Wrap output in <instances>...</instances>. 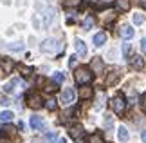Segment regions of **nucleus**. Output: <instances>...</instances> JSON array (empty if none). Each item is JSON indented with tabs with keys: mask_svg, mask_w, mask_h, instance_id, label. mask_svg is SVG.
Returning <instances> with one entry per match:
<instances>
[{
	"mask_svg": "<svg viewBox=\"0 0 146 143\" xmlns=\"http://www.w3.org/2000/svg\"><path fill=\"white\" fill-rule=\"evenodd\" d=\"M92 71L94 73H103V69H105V64H103V60L101 58H92Z\"/></svg>",
	"mask_w": 146,
	"mask_h": 143,
	"instance_id": "obj_10",
	"label": "nucleus"
},
{
	"mask_svg": "<svg viewBox=\"0 0 146 143\" xmlns=\"http://www.w3.org/2000/svg\"><path fill=\"white\" fill-rule=\"evenodd\" d=\"M13 116H15V114L11 112V111H2V112H0V122H4V123H9L11 120H13Z\"/></svg>",
	"mask_w": 146,
	"mask_h": 143,
	"instance_id": "obj_15",
	"label": "nucleus"
},
{
	"mask_svg": "<svg viewBox=\"0 0 146 143\" xmlns=\"http://www.w3.org/2000/svg\"><path fill=\"white\" fill-rule=\"evenodd\" d=\"M117 136H119V140L123 143H126L128 138H130V134H128V129L126 127H119V130H117Z\"/></svg>",
	"mask_w": 146,
	"mask_h": 143,
	"instance_id": "obj_14",
	"label": "nucleus"
},
{
	"mask_svg": "<svg viewBox=\"0 0 146 143\" xmlns=\"http://www.w3.org/2000/svg\"><path fill=\"white\" fill-rule=\"evenodd\" d=\"M130 51H132V45L128 44V42H125V44H123V56H125V58H128Z\"/></svg>",
	"mask_w": 146,
	"mask_h": 143,
	"instance_id": "obj_23",
	"label": "nucleus"
},
{
	"mask_svg": "<svg viewBox=\"0 0 146 143\" xmlns=\"http://www.w3.org/2000/svg\"><path fill=\"white\" fill-rule=\"evenodd\" d=\"M139 2H141V4H146V0H139Z\"/></svg>",
	"mask_w": 146,
	"mask_h": 143,
	"instance_id": "obj_41",
	"label": "nucleus"
},
{
	"mask_svg": "<svg viewBox=\"0 0 146 143\" xmlns=\"http://www.w3.org/2000/svg\"><path fill=\"white\" fill-rule=\"evenodd\" d=\"M80 4H81V0H63V5H67V7H76Z\"/></svg>",
	"mask_w": 146,
	"mask_h": 143,
	"instance_id": "obj_22",
	"label": "nucleus"
},
{
	"mask_svg": "<svg viewBox=\"0 0 146 143\" xmlns=\"http://www.w3.org/2000/svg\"><path fill=\"white\" fill-rule=\"evenodd\" d=\"M52 82L63 83V82H65V74H63V73H54V74H52Z\"/></svg>",
	"mask_w": 146,
	"mask_h": 143,
	"instance_id": "obj_19",
	"label": "nucleus"
},
{
	"mask_svg": "<svg viewBox=\"0 0 146 143\" xmlns=\"http://www.w3.org/2000/svg\"><path fill=\"white\" fill-rule=\"evenodd\" d=\"M115 80H117V73H112V74H110V76H108V80H106V83H108V85H110V83H114V82H115Z\"/></svg>",
	"mask_w": 146,
	"mask_h": 143,
	"instance_id": "obj_28",
	"label": "nucleus"
},
{
	"mask_svg": "<svg viewBox=\"0 0 146 143\" xmlns=\"http://www.w3.org/2000/svg\"><path fill=\"white\" fill-rule=\"evenodd\" d=\"M0 103H2V105H4V107H5V105H9V103H11V101H9V100H5V98H4V100H2V101H0Z\"/></svg>",
	"mask_w": 146,
	"mask_h": 143,
	"instance_id": "obj_36",
	"label": "nucleus"
},
{
	"mask_svg": "<svg viewBox=\"0 0 146 143\" xmlns=\"http://www.w3.org/2000/svg\"><path fill=\"white\" fill-rule=\"evenodd\" d=\"M76 143H85V141H83V140H76Z\"/></svg>",
	"mask_w": 146,
	"mask_h": 143,
	"instance_id": "obj_40",
	"label": "nucleus"
},
{
	"mask_svg": "<svg viewBox=\"0 0 146 143\" xmlns=\"http://www.w3.org/2000/svg\"><path fill=\"white\" fill-rule=\"evenodd\" d=\"M58 143H67V140H65V138H61V140H58Z\"/></svg>",
	"mask_w": 146,
	"mask_h": 143,
	"instance_id": "obj_38",
	"label": "nucleus"
},
{
	"mask_svg": "<svg viewBox=\"0 0 146 143\" xmlns=\"http://www.w3.org/2000/svg\"><path fill=\"white\" fill-rule=\"evenodd\" d=\"M144 18H146V16H144L143 13H135V15H133V24H137V26H141V24H143V22H144Z\"/></svg>",
	"mask_w": 146,
	"mask_h": 143,
	"instance_id": "obj_20",
	"label": "nucleus"
},
{
	"mask_svg": "<svg viewBox=\"0 0 146 143\" xmlns=\"http://www.w3.org/2000/svg\"><path fill=\"white\" fill-rule=\"evenodd\" d=\"M74 47H76V51H78V54H80V56H85L87 54V45H85L83 40L78 38L76 42H74Z\"/></svg>",
	"mask_w": 146,
	"mask_h": 143,
	"instance_id": "obj_11",
	"label": "nucleus"
},
{
	"mask_svg": "<svg viewBox=\"0 0 146 143\" xmlns=\"http://www.w3.org/2000/svg\"><path fill=\"white\" fill-rule=\"evenodd\" d=\"M27 105H29L31 109H42V105H43L42 96L38 93H29L27 94Z\"/></svg>",
	"mask_w": 146,
	"mask_h": 143,
	"instance_id": "obj_4",
	"label": "nucleus"
},
{
	"mask_svg": "<svg viewBox=\"0 0 146 143\" xmlns=\"http://www.w3.org/2000/svg\"><path fill=\"white\" fill-rule=\"evenodd\" d=\"M130 65H132V69H135V71H143V69H144V60H143V56L133 54L132 58H130Z\"/></svg>",
	"mask_w": 146,
	"mask_h": 143,
	"instance_id": "obj_6",
	"label": "nucleus"
},
{
	"mask_svg": "<svg viewBox=\"0 0 146 143\" xmlns=\"http://www.w3.org/2000/svg\"><path fill=\"white\" fill-rule=\"evenodd\" d=\"M74 78L78 85H88L92 82V71L88 67H78L74 73Z\"/></svg>",
	"mask_w": 146,
	"mask_h": 143,
	"instance_id": "obj_1",
	"label": "nucleus"
},
{
	"mask_svg": "<svg viewBox=\"0 0 146 143\" xmlns=\"http://www.w3.org/2000/svg\"><path fill=\"white\" fill-rule=\"evenodd\" d=\"M0 143H5V136H2V132H0Z\"/></svg>",
	"mask_w": 146,
	"mask_h": 143,
	"instance_id": "obj_37",
	"label": "nucleus"
},
{
	"mask_svg": "<svg viewBox=\"0 0 146 143\" xmlns=\"http://www.w3.org/2000/svg\"><path fill=\"white\" fill-rule=\"evenodd\" d=\"M69 132H70V136H72V138H76V140H81V136H83V129H81V127H72V129L69 130Z\"/></svg>",
	"mask_w": 146,
	"mask_h": 143,
	"instance_id": "obj_16",
	"label": "nucleus"
},
{
	"mask_svg": "<svg viewBox=\"0 0 146 143\" xmlns=\"http://www.w3.org/2000/svg\"><path fill=\"white\" fill-rule=\"evenodd\" d=\"M22 71H24V73H22L24 76H29V74L33 73V69H29V67H22Z\"/></svg>",
	"mask_w": 146,
	"mask_h": 143,
	"instance_id": "obj_31",
	"label": "nucleus"
},
{
	"mask_svg": "<svg viewBox=\"0 0 146 143\" xmlns=\"http://www.w3.org/2000/svg\"><path fill=\"white\" fill-rule=\"evenodd\" d=\"M119 7H121L123 11H126L128 7H130V4H126V2H119Z\"/></svg>",
	"mask_w": 146,
	"mask_h": 143,
	"instance_id": "obj_33",
	"label": "nucleus"
},
{
	"mask_svg": "<svg viewBox=\"0 0 146 143\" xmlns=\"http://www.w3.org/2000/svg\"><path fill=\"white\" fill-rule=\"evenodd\" d=\"M92 94H94L92 87H87V85H83V87L80 89V96H81L83 100H90V98H92Z\"/></svg>",
	"mask_w": 146,
	"mask_h": 143,
	"instance_id": "obj_12",
	"label": "nucleus"
},
{
	"mask_svg": "<svg viewBox=\"0 0 146 143\" xmlns=\"http://www.w3.org/2000/svg\"><path fill=\"white\" fill-rule=\"evenodd\" d=\"M90 143H105V140L101 138L99 134H92L90 136Z\"/></svg>",
	"mask_w": 146,
	"mask_h": 143,
	"instance_id": "obj_26",
	"label": "nucleus"
},
{
	"mask_svg": "<svg viewBox=\"0 0 146 143\" xmlns=\"http://www.w3.org/2000/svg\"><path fill=\"white\" fill-rule=\"evenodd\" d=\"M45 107L49 109V111H54V109L58 107V103H56V100H54V98H49V100H47V103H45Z\"/></svg>",
	"mask_w": 146,
	"mask_h": 143,
	"instance_id": "obj_24",
	"label": "nucleus"
},
{
	"mask_svg": "<svg viewBox=\"0 0 146 143\" xmlns=\"http://www.w3.org/2000/svg\"><path fill=\"white\" fill-rule=\"evenodd\" d=\"M141 140H143V143H146V130H143V132H141Z\"/></svg>",
	"mask_w": 146,
	"mask_h": 143,
	"instance_id": "obj_35",
	"label": "nucleus"
},
{
	"mask_svg": "<svg viewBox=\"0 0 146 143\" xmlns=\"http://www.w3.org/2000/svg\"><path fill=\"white\" fill-rule=\"evenodd\" d=\"M94 22H96V20H94V16H90V15H88L87 18H85V22H83V29H85V31H88V29H92Z\"/></svg>",
	"mask_w": 146,
	"mask_h": 143,
	"instance_id": "obj_17",
	"label": "nucleus"
},
{
	"mask_svg": "<svg viewBox=\"0 0 146 143\" xmlns=\"http://www.w3.org/2000/svg\"><path fill=\"white\" fill-rule=\"evenodd\" d=\"M74 100H76V91L74 89H65L63 91V94H61V103L63 105H72L74 103Z\"/></svg>",
	"mask_w": 146,
	"mask_h": 143,
	"instance_id": "obj_5",
	"label": "nucleus"
},
{
	"mask_svg": "<svg viewBox=\"0 0 146 143\" xmlns=\"http://www.w3.org/2000/svg\"><path fill=\"white\" fill-rule=\"evenodd\" d=\"M141 109H143V111L146 112V93L143 94V98H141Z\"/></svg>",
	"mask_w": 146,
	"mask_h": 143,
	"instance_id": "obj_29",
	"label": "nucleus"
},
{
	"mask_svg": "<svg viewBox=\"0 0 146 143\" xmlns=\"http://www.w3.org/2000/svg\"><path fill=\"white\" fill-rule=\"evenodd\" d=\"M105 42H106V33H98V35L94 36V45H96V47H101Z\"/></svg>",
	"mask_w": 146,
	"mask_h": 143,
	"instance_id": "obj_13",
	"label": "nucleus"
},
{
	"mask_svg": "<svg viewBox=\"0 0 146 143\" xmlns=\"http://www.w3.org/2000/svg\"><path fill=\"white\" fill-rule=\"evenodd\" d=\"M33 143H45V141H42V140H35Z\"/></svg>",
	"mask_w": 146,
	"mask_h": 143,
	"instance_id": "obj_39",
	"label": "nucleus"
},
{
	"mask_svg": "<svg viewBox=\"0 0 146 143\" xmlns=\"http://www.w3.org/2000/svg\"><path fill=\"white\" fill-rule=\"evenodd\" d=\"M141 51L146 54V38H143V40H141Z\"/></svg>",
	"mask_w": 146,
	"mask_h": 143,
	"instance_id": "obj_32",
	"label": "nucleus"
},
{
	"mask_svg": "<svg viewBox=\"0 0 146 143\" xmlns=\"http://www.w3.org/2000/svg\"><path fill=\"white\" fill-rule=\"evenodd\" d=\"M9 49H11V51H24V44H22V42L9 44Z\"/></svg>",
	"mask_w": 146,
	"mask_h": 143,
	"instance_id": "obj_21",
	"label": "nucleus"
},
{
	"mask_svg": "<svg viewBox=\"0 0 146 143\" xmlns=\"http://www.w3.org/2000/svg\"><path fill=\"white\" fill-rule=\"evenodd\" d=\"M56 89H58V87H56V82H52V83H47V87H45V91H47V93H54Z\"/></svg>",
	"mask_w": 146,
	"mask_h": 143,
	"instance_id": "obj_27",
	"label": "nucleus"
},
{
	"mask_svg": "<svg viewBox=\"0 0 146 143\" xmlns=\"http://www.w3.org/2000/svg\"><path fill=\"white\" fill-rule=\"evenodd\" d=\"M69 65H70V67H76V56H70V60H69Z\"/></svg>",
	"mask_w": 146,
	"mask_h": 143,
	"instance_id": "obj_34",
	"label": "nucleus"
},
{
	"mask_svg": "<svg viewBox=\"0 0 146 143\" xmlns=\"http://www.w3.org/2000/svg\"><path fill=\"white\" fill-rule=\"evenodd\" d=\"M105 127L106 129H112V127H114V120H112L110 114H106V116H105Z\"/></svg>",
	"mask_w": 146,
	"mask_h": 143,
	"instance_id": "obj_25",
	"label": "nucleus"
},
{
	"mask_svg": "<svg viewBox=\"0 0 146 143\" xmlns=\"http://www.w3.org/2000/svg\"><path fill=\"white\" fill-rule=\"evenodd\" d=\"M133 35H135V31H133L132 26H123V27H121V36L125 38V40L133 38Z\"/></svg>",
	"mask_w": 146,
	"mask_h": 143,
	"instance_id": "obj_8",
	"label": "nucleus"
},
{
	"mask_svg": "<svg viewBox=\"0 0 146 143\" xmlns=\"http://www.w3.org/2000/svg\"><path fill=\"white\" fill-rule=\"evenodd\" d=\"M40 49H42V53H56V51L60 49V44H58V40L56 38H47V40H43L42 45H40Z\"/></svg>",
	"mask_w": 146,
	"mask_h": 143,
	"instance_id": "obj_3",
	"label": "nucleus"
},
{
	"mask_svg": "<svg viewBox=\"0 0 146 143\" xmlns=\"http://www.w3.org/2000/svg\"><path fill=\"white\" fill-rule=\"evenodd\" d=\"M13 60H9V58H4V56H0V67L5 71V73H11L13 71Z\"/></svg>",
	"mask_w": 146,
	"mask_h": 143,
	"instance_id": "obj_9",
	"label": "nucleus"
},
{
	"mask_svg": "<svg viewBox=\"0 0 146 143\" xmlns=\"http://www.w3.org/2000/svg\"><path fill=\"white\" fill-rule=\"evenodd\" d=\"M29 125H31V127L35 129V130H40V129H43L45 122H43V118H42V116H31Z\"/></svg>",
	"mask_w": 146,
	"mask_h": 143,
	"instance_id": "obj_7",
	"label": "nucleus"
},
{
	"mask_svg": "<svg viewBox=\"0 0 146 143\" xmlns=\"http://www.w3.org/2000/svg\"><path fill=\"white\" fill-rule=\"evenodd\" d=\"M52 15H54V9H47V13H45V20H43V26H49L50 22H52Z\"/></svg>",
	"mask_w": 146,
	"mask_h": 143,
	"instance_id": "obj_18",
	"label": "nucleus"
},
{
	"mask_svg": "<svg viewBox=\"0 0 146 143\" xmlns=\"http://www.w3.org/2000/svg\"><path fill=\"white\" fill-rule=\"evenodd\" d=\"M56 136H58L56 132H49V134H47V140H49V141H56Z\"/></svg>",
	"mask_w": 146,
	"mask_h": 143,
	"instance_id": "obj_30",
	"label": "nucleus"
},
{
	"mask_svg": "<svg viewBox=\"0 0 146 143\" xmlns=\"http://www.w3.org/2000/svg\"><path fill=\"white\" fill-rule=\"evenodd\" d=\"M110 107H112V111H114L115 114H123V112H125V109H126V100H125V96H123V94H117L115 98H112Z\"/></svg>",
	"mask_w": 146,
	"mask_h": 143,
	"instance_id": "obj_2",
	"label": "nucleus"
}]
</instances>
